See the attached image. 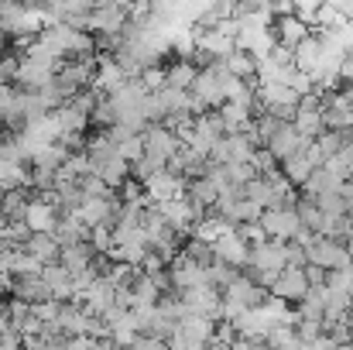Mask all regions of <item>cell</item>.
Wrapping results in <instances>:
<instances>
[{
  "label": "cell",
  "mask_w": 353,
  "mask_h": 350,
  "mask_svg": "<svg viewBox=\"0 0 353 350\" xmlns=\"http://www.w3.org/2000/svg\"><path fill=\"white\" fill-rule=\"evenodd\" d=\"M223 83H227V66L216 62L213 69H203V72L196 76V83H192L189 93H192L206 110H220V107L227 104V90H223Z\"/></svg>",
  "instance_id": "obj_1"
},
{
  "label": "cell",
  "mask_w": 353,
  "mask_h": 350,
  "mask_svg": "<svg viewBox=\"0 0 353 350\" xmlns=\"http://www.w3.org/2000/svg\"><path fill=\"white\" fill-rule=\"evenodd\" d=\"M216 337V323L210 320H199V316H189L175 327V333L168 337V347L172 350H206V344Z\"/></svg>",
  "instance_id": "obj_2"
},
{
  "label": "cell",
  "mask_w": 353,
  "mask_h": 350,
  "mask_svg": "<svg viewBox=\"0 0 353 350\" xmlns=\"http://www.w3.org/2000/svg\"><path fill=\"white\" fill-rule=\"evenodd\" d=\"M305 254H309V264L312 268H323V271H347L353 261L350 254H347V244H340V240H330V237H316L309 247H305Z\"/></svg>",
  "instance_id": "obj_3"
},
{
  "label": "cell",
  "mask_w": 353,
  "mask_h": 350,
  "mask_svg": "<svg viewBox=\"0 0 353 350\" xmlns=\"http://www.w3.org/2000/svg\"><path fill=\"white\" fill-rule=\"evenodd\" d=\"M134 3H97L90 17V35H120L130 24Z\"/></svg>",
  "instance_id": "obj_4"
},
{
  "label": "cell",
  "mask_w": 353,
  "mask_h": 350,
  "mask_svg": "<svg viewBox=\"0 0 353 350\" xmlns=\"http://www.w3.org/2000/svg\"><path fill=\"white\" fill-rule=\"evenodd\" d=\"M261 231L268 233V240L288 244V240L299 237L302 224H299V213L295 210H264L261 213Z\"/></svg>",
  "instance_id": "obj_5"
},
{
  "label": "cell",
  "mask_w": 353,
  "mask_h": 350,
  "mask_svg": "<svg viewBox=\"0 0 353 350\" xmlns=\"http://www.w3.org/2000/svg\"><path fill=\"white\" fill-rule=\"evenodd\" d=\"M141 137H144V151L154 155V158H161V162H172L182 151V141L168 127H161V124H148Z\"/></svg>",
  "instance_id": "obj_6"
},
{
  "label": "cell",
  "mask_w": 353,
  "mask_h": 350,
  "mask_svg": "<svg viewBox=\"0 0 353 350\" xmlns=\"http://www.w3.org/2000/svg\"><path fill=\"white\" fill-rule=\"evenodd\" d=\"M250 268H257V271H271V275H281V271L288 268L285 244H281V240L254 244V247H250Z\"/></svg>",
  "instance_id": "obj_7"
},
{
  "label": "cell",
  "mask_w": 353,
  "mask_h": 350,
  "mask_svg": "<svg viewBox=\"0 0 353 350\" xmlns=\"http://www.w3.org/2000/svg\"><path fill=\"white\" fill-rule=\"evenodd\" d=\"M309 289H312V285H309L305 271H299V268H285V271L278 275L271 295H274L278 302H292V306H299V302L309 295Z\"/></svg>",
  "instance_id": "obj_8"
},
{
  "label": "cell",
  "mask_w": 353,
  "mask_h": 350,
  "mask_svg": "<svg viewBox=\"0 0 353 350\" xmlns=\"http://www.w3.org/2000/svg\"><path fill=\"white\" fill-rule=\"evenodd\" d=\"M305 144H309V141L295 130V124H285V127L274 134V141L268 144V151L274 155V162H278V165H285V162H292L295 155H302V148H305Z\"/></svg>",
  "instance_id": "obj_9"
},
{
  "label": "cell",
  "mask_w": 353,
  "mask_h": 350,
  "mask_svg": "<svg viewBox=\"0 0 353 350\" xmlns=\"http://www.w3.org/2000/svg\"><path fill=\"white\" fill-rule=\"evenodd\" d=\"M41 278H45V285L52 289V299H55V302H76V275H72L69 268L48 264V268L41 271Z\"/></svg>",
  "instance_id": "obj_10"
},
{
  "label": "cell",
  "mask_w": 353,
  "mask_h": 350,
  "mask_svg": "<svg viewBox=\"0 0 353 350\" xmlns=\"http://www.w3.org/2000/svg\"><path fill=\"white\" fill-rule=\"evenodd\" d=\"M213 251H216V261H223V264H234V268H247L250 264V247L236 237L234 231H227L216 244H213Z\"/></svg>",
  "instance_id": "obj_11"
},
{
  "label": "cell",
  "mask_w": 353,
  "mask_h": 350,
  "mask_svg": "<svg viewBox=\"0 0 353 350\" xmlns=\"http://www.w3.org/2000/svg\"><path fill=\"white\" fill-rule=\"evenodd\" d=\"M185 189H189L185 179L165 172V175H158V179L148 186V200H151V203H175V200H185Z\"/></svg>",
  "instance_id": "obj_12"
},
{
  "label": "cell",
  "mask_w": 353,
  "mask_h": 350,
  "mask_svg": "<svg viewBox=\"0 0 353 350\" xmlns=\"http://www.w3.org/2000/svg\"><path fill=\"white\" fill-rule=\"evenodd\" d=\"M271 28H274V38H278V45H285V48H299L305 38H312V28H309V24H302L295 14H288V17H278Z\"/></svg>",
  "instance_id": "obj_13"
},
{
  "label": "cell",
  "mask_w": 353,
  "mask_h": 350,
  "mask_svg": "<svg viewBox=\"0 0 353 350\" xmlns=\"http://www.w3.org/2000/svg\"><path fill=\"white\" fill-rule=\"evenodd\" d=\"M10 295L28 302V306H41V302H52V289L45 285V278H14L10 285Z\"/></svg>",
  "instance_id": "obj_14"
},
{
  "label": "cell",
  "mask_w": 353,
  "mask_h": 350,
  "mask_svg": "<svg viewBox=\"0 0 353 350\" xmlns=\"http://www.w3.org/2000/svg\"><path fill=\"white\" fill-rule=\"evenodd\" d=\"M62 224V213L52 206V203H45L41 196L31 203V210H28V227L34 233H55V227Z\"/></svg>",
  "instance_id": "obj_15"
},
{
  "label": "cell",
  "mask_w": 353,
  "mask_h": 350,
  "mask_svg": "<svg viewBox=\"0 0 353 350\" xmlns=\"http://www.w3.org/2000/svg\"><path fill=\"white\" fill-rule=\"evenodd\" d=\"M295 69H299V72H309V76H316V72L323 69V41H319L316 31H312V38H305V41L295 48Z\"/></svg>",
  "instance_id": "obj_16"
},
{
  "label": "cell",
  "mask_w": 353,
  "mask_h": 350,
  "mask_svg": "<svg viewBox=\"0 0 353 350\" xmlns=\"http://www.w3.org/2000/svg\"><path fill=\"white\" fill-rule=\"evenodd\" d=\"M172 282H175L179 292H189V289H196V285H206V271H203L199 264H192L185 254H179L175 264H172Z\"/></svg>",
  "instance_id": "obj_17"
},
{
  "label": "cell",
  "mask_w": 353,
  "mask_h": 350,
  "mask_svg": "<svg viewBox=\"0 0 353 350\" xmlns=\"http://www.w3.org/2000/svg\"><path fill=\"white\" fill-rule=\"evenodd\" d=\"M28 210H31V189H17V193L0 196V213L7 224H28Z\"/></svg>",
  "instance_id": "obj_18"
},
{
  "label": "cell",
  "mask_w": 353,
  "mask_h": 350,
  "mask_svg": "<svg viewBox=\"0 0 353 350\" xmlns=\"http://www.w3.org/2000/svg\"><path fill=\"white\" fill-rule=\"evenodd\" d=\"M114 295H117V289H114L107 278H100V282H97V285H93V289H90V292H86L79 302H83V306H86L93 316H107V313L114 309Z\"/></svg>",
  "instance_id": "obj_19"
},
{
  "label": "cell",
  "mask_w": 353,
  "mask_h": 350,
  "mask_svg": "<svg viewBox=\"0 0 353 350\" xmlns=\"http://www.w3.org/2000/svg\"><path fill=\"white\" fill-rule=\"evenodd\" d=\"M93 175H97L107 189H120V186L130 179V162H123L120 155H114V158H107V162L93 165Z\"/></svg>",
  "instance_id": "obj_20"
},
{
  "label": "cell",
  "mask_w": 353,
  "mask_h": 350,
  "mask_svg": "<svg viewBox=\"0 0 353 350\" xmlns=\"http://www.w3.org/2000/svg\"><path fill=\"white\" fill-rule=\"evenodd\" d=\"M196 76H199V69L189 62V59H175L172 66H165V86L168 90H192V83H196Z\"/></svg>",
  "instance_id": "obj_21"
},
{
  "label": "cell",
  "mask_w": 353,
  "mask_h": 350,
  "mask_svg": "<svg viewBox=\"0 0 353 350\" xmlns=\"http://www.w3.org/2000/svg\"><path fill=\"white\" fill-rule=\"evenodd\" d=\"M165 172H168V162H161V158H154V155H148V151L130 165V179H134L137 186H144V189H148L158 175H165Z\"/></svg>",
  "instance_id": "obj_22"
},
{
  "label": "cell",
  "mask_w": 353,
  "mask_h": 350,
  "mask_svg": "<svg viewBox=\"0 0 353 350\" xmlns=\"http://www.w3.org/2000/svg\"><path fill=\"white\" fill-rule=\"evenodd\" d=\"M24 251H28L31 257H38V261H41L45 268H48V264H59V261H62V244H59V240H55L52 233H34V237H31V244H28Z\"/></svg>",
  "instance_id": "obj_23"
},
{
  "label": "cell",
  "mask_w": 353,
  "mask_h": 350,
  "mask_svg": "<svg viewBox=\"0 0 353 350\" xmlns=\"http://www.w3.org/2000/svg\"><path fill=\"white\" fill-rule=\"evenodd\" d=\"M0 189L3 193L31 189V168L28 165H17V162H0Z\"/></svg>",
  "instance_id": "obj_24"
},
{
  "label": "cell",
  "mask_w": 353,
  "mask_h": 350,
  "mask_svg": "<svg viewBox=\"0 0 353 350\" xmlns=\"http://www.w3.org/2000/svg\"><path fill=\"white\" fill-rule=\"evenodd\" d=\"M264 344L271 350H302V337H299V330L292 327V323H274L271 330H268V337H264Z\"/></svg>",
  "instance_id": "obj_25"
},
{
  "label": "cell",
  "mask_w": 353,
  "mask_h": 350,
  "mask_svg": "<svg viewBox=\"0 0 353 350\" xmlns=\"http://www.w3.org/2000/svg\"><path fill=\"white\" fill-rule=\"evenodd\" d=\"M220 196H223V193H220L206 175H203V179H196V182H189V189H185V200H189L192 206H203V210H213Z\"/></svg>",
  "instance_id": "obj_26"
},
{
  "label": "cell",
  "mask_w": 353,
  "mask_h": 350,
  "mask_svg": "<svg viewBox=\"0 0 353 350\" xmlns=\"http://www.w3.org/2000/svg\"><path fill=\"white\" fill-rule=\"evenodd\" d=\"M223 66H227V76L250 83V79H257V66H261V62H257L254 55H247V52H240V48H236L234 55H227V59H223Z\"/></svg>",
  "instance_id": "obj_27"
},
{
  "label": "cell",
  "mask_w": 353,
  "mask_h": 350,
  "mask_svg": "<svg viewBox=\"0 0 353 350\" xmlns=\"http://www.w3.org/2000/svg\"><path fill=\"white\" fill-rule=\"evenodd\" d=\"M93 257H97L93 244H76V247H65V251H62V261H59V264L69 268L72 275H79V271H90Z\"/></svg>",
  "instance_id": "obj_28"
},
{
  "label": "cell",
  "mask_w": 353,
  "mask_h": 350,
  "mask_svg": "<svg viewBox=\"0 0 353 350\" xmlns=\"http://www.w3.org/2000/svg\"><path fill=\"white\" fill-rule=\"evenodd\" d=\"M295 213H299V224H302L305 231H312L316 237H319L323 224H326V217H323V210L316 206V200H309V196L299 193V200H295Z\"/></svg>",
  "instance_id": "obj_29"
},
{
  "label": "cell",
  "mask_w": 353,
  "mask_h": 350,
  "mask_svg": "<svg viewBox=\"0 0 353 350\" xmlns=\"http://www.w3.org/2000/svg\"><path fill=\"white\" fill-rule=\"evenodd\" d=\"M295 130L312 144V141H319L323 134H326V120H323V110H299L295 114Z\"/></svg>",
  "instance_id": "obj_30"
},
{
  "label": "cell",
  "mask_w": 353,
  "mask_h": 350,
  "mask_svg": "<svg viewBox=\"0 0 353 350\" xmlns=\"http://www.w3.org/2000/svg\"><path fill=\"white\" fill-rule=\"evenodd\" d=\"M182 254H185L192 264H199L203 271L216 264V251H213V244H210V240H199V237H189L185 247H182Z\"/></svg>",
  "instance_id": "obj_31"
},
{
  "label": "cell",
  "mask_w": 353,
  "mask_h": 350,
  "mask_svg": "<svg viewBox=\"0 0 353 350\" xmlns=\"http://www.w3.org/2000/svg\"><path fill=\"white\" fill-rule=\"evenodd\" d=\"M326 193H340V182L326 172V168H316L312 175H309V182L302 186V196H309V200H319V196H326Z\"/></svg>",
  "instance_id": "obj_32"
},
{
  "label": "cell",
  "mask_w": 353,
  "mask_h": 350,
  "mask_svg": "<svg viewBox=\"0 0 353 350\" xmlns=\"http://www.w3.org/2000/svg\"><path fill=\"white\" fill-rule=\"evenodd\" d=\"M240 275H243L240 268H234V264H223V261H216L213 268H206V285H213V289H216V292L223 295V292H227V289L234 285Z\"/></svg>",
  "instance_id": "obj_33"
},
{
  "label": "cell",
  "mask_w": 353,
  "mask_h": 350,
  "mask_svg": "<svg viewBox=\"0 0 353 350\" xmlns=\"http://www.w3.org/2000/svg\"><path fill=\"white\" fill-rule=\"evenodd\" d=\"M130 295H134V302H137V306H158V299H161V292H158L154 278H151V275H144V271L134 278Z\"/></svg>",
  "instance_id": "obj_34"
},
{
  "label": "cell",
  "mask_w": 353,
  "mask_h": 350,
  "mask_svg": "<svg viewBox=\"0 0 353 350\" xmlns=\"http://www.w3.org/2000/svg\"><path fill=\"white\" fill-rule=\"evenodd\" d=\"M281 172H285V179H288V182H292L295 189H302V186L309 182V175H312L316 168H312V165H309V162H305L302 155H295L292 162H285V165H281Z\"/></svg>",
  "instance_id": "obj_35"
},
{
  "label": "cell",
  "mask_w": 353,
  "mask_h": 350,
  "mask_svg": "<svg viewBox=\"0 0 353 350\" xmlns=\"http://www.w3.org/2000/svg\"><path fill=\"white\" fill-rule=\"evenodd\" d=\"M316 206L323 210V217H347V200L340 193H326L316 200Z\"/></svg>",
  "instance_id": "obj_36"
},
{
  "label": "cell",
  "mask_w": 353,
  "mask_h": 350,
  "mask_svg": "<svg viewBox=\"0 0 353 350\" xmlns=\"http://www.w3.org/2000/svg\"><path fill=\"white\" fill-rule=\"evenodd\" d=\"M117 151H120V158H123V162H130V165H134V162L144 155V137H141V134H130L127 141H120Z\"/></svg>",
  "instance_id": "obj_37"
},
{
  "label": "cell",
  "mask_w": 353,
  "mask_h": 350,
  "mask_svg": "<svg viewBox=\"0 0 353 350\" xmlns=\"http://www.w3.org/2000/svg\"><path fill=\"white\" fill-rule=\"evenodd\" d=\"M234 233L247 244V247H254V244H264V240H268V233L261 231V224H240V227H234Z\"/></svg>",
  "instance_id": "obj_38"
},
{
  "label": "cell",
  "mask_w": 353,
  "mask_h": 350,
  "mask_svg": "<svg viewBox=\"0 0 353 350\" xmlns=\"http://www.w3.org/2000/svg\"><path fill=\"white\" fill-rule=\"evenodd\" d=\"M285 254H288V268H299V271H305V268H309V254H305V247H302V244L288 240V244H285Z\"/></svg>",
  "instance_id": "obj_39"
},
{
  "label": "cell",
  "mask_w": 353,
  "mask_h": 350,
  "mask_svg": "<svg viewBox=\"0 0 353 350\" xmlns=\"http://www.w3.org/2000/svg\"><path fill=\"white\" fill-rule=\"evenodd\" d=\"M134 350H172V347H168V340H154V337H137Z\"/></svg>",
  "instance_id": "obj_40"
},
{
  "label": "cell",
  "mask_w": 353,
  "mask_h": 350,
  "mask_svg": "<svg viewBox=\"0 0 353 350\" xmlns=\"http://www.w3.org/2000/svg\"><path fill=\"white\" fill-rule=\"evenodd\" d=\"M206 350H234V344H227V340H220V337H213V340L206 344Z\"/></svg>",
  "instance_id": "obj_41"
},
{
  "label": "cell",
  "mask_w": 353,
  "mask_h": 350,
  "mask_svg": "<svg viewBox=\"0 0 353 350\" xmlns=\"http://www.w3.org/2000/svg\"><path fill=\"white\" fill-rule=\"evenodd\" d=\"M7 141H10V134H7V130L0 127V155H3V148H7Z\"/></svg>",
  "instance_id": "obj_42"
},
{
  "label": "cell",
  "mask_w": 353,
  "mask_h": 350,
  "mask_svg": "<svg viewBox=\"0 0 353 350\" xmlns=\"http://www.w3.org/2000/svg\"><path fill=\"white\" fill-rule=\"evenodd\" d=\"M347 254H350V261H353V237L347 240Z\"/></svg>",
  "instance_id": "obj_43"
},
{
  "label": "cell",
  "mask_w": 353,
  "mask_h": 350,
  "mask_svg": "<svg viewBox=\"0 0 353 350\" xmlns=\"http://www.w3.org/2000/svg\"><path fill=\"white\" fill-rule=\"evenodd\" d=\"M336 350H353V344H336Z\"/></svg>",
  "instance_id": "obj_44"
},
{
  "label": "cell",
  "mask_w": 353,
  "mask_h": 350,
  "mask_svg": "<svg viewBox=\"0 0 353 350\" xmlns=\"http://www.w3.org/2000/svg\"><path fill=\"white\" fill-rule=\"evenodd\" d=\"M3 227H7V220H3V213H0V231H3Z\"/></svg>",
  "instance_id": "obj_45"
},
{
  "label": "cell",
  "mask_w": 353,
  "mask_h": 350,
  "mask_svg": "<svg viewBox=\"0 0 353 350\" xmlns=\"http://www.w3.org/2000/svg\"><path fill=\"white\" fill-rule=\"evenodd\" d=\"M120 350H134V347H120Z\"/></svg>",
  "instance_id": "obj_46"
}]
</instances>
